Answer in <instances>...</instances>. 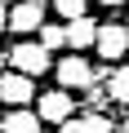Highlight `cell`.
Instances as JSON below:
<instances>
[{
  "instance_id": "5bb4252c",
  "label": "cell",
  "mask_w": 129,
  "mask_h": 133,
  "mask_svg": "<svg viewBox=\"0 0 129 133\" xmlns=\"http://www.w3.org/2000/svg\"><path fill=\"white\" fill-rule=\"evenodd\" d=\"M98 5H107V9H120V5H125V0H98Z\"/></svg>"
},
{
  "instance_id": "52a82bcc",
  "label": "cell",
  "mask_w": 129,
  "mask_h": 133,
  "mask_svg": "<svg viewBox=\"0 0 129 133\" xmlns=\"http://www.w3.org/2000/svg\"><path fill=\"white\" fill-rule=\"evenodd\" d=\"M40 129H45V120L31 107H9L0 115V133H40Z\"/></svg>"
},
{
  "instance_id": "7a4b0ae2",
  "label": "cell",
  "mask_w": 129,
  "mask_h": 133,
  "mask_svg": "<svg viewBox=\"0 0 129 133\" xmlns=\"http://www.w3.org/2000/svg\"><path fill=\"white\" fill-rule=\"evenodd\" d=\"M9 71L45 76V71H53V58H49V49H45L40 40H22V44H14V49H9Z\"/></svg>"
},
{
  "instance_id": "5b68a950",
  "label": "cell",
  "mask_w": 129,
  "mask_h": 133,
  "mask_svg": "<svg viewBox=\"0 0 129 133\" xmlns=\"http://www.w3.org/2000/svg\"><path fill=\"white\" fill-rule=\"evenodd\" d=\"M0 102H5V107H31L36 102V76L5 71V76H0Z\"/></svg>"
},
{
  "instance_id": "9c48e42d",
  "label": "cell",
  "mask_w": 129,
  "mask_h": 133,
  "mask_svg": "<svg viewBox=\"0 0 129 133\" xmlns=\"http://www.w3.org/2000/svg\"><path fill=\"white\" fill-rule=\"evenodd\" d=\"M62 133H116V124L98 111H85V115H71L67 124H62Z\"/></svg>"
},
{
  "instance_id": "2e32d148",
  "label": "cell",
  "mask_w": 129,
  "mask_h": 133,
  "mask_svg": "<svg viewBox=\"0 0 129 133\" xmlns=\"http://www.w3.org/2000/svg\"><path fill=\"white\" fill-rule=\"evenodd\" d=\"M27 5H45V0H27Z\"/></svg>"
},
{
  "instance_id": "7c38bea8",
  "label": "cell",
  "mask_w": 129,
  "mask_h": 133,
  "mask_svg": "<svg viewBox=\"0 0 129 133\" xmlns=\"http://www.w3.org/2000/svg\"><path fill=\"white\" fill-rule=\"evenodd\" d=\"M53 14L58 18H80V14H89V0H53Z\"/></svg>"
},
{
  "instance_id": "4fadbf2b",
  "label": "cell",
  "mask_w": 129,
  "mask_h": 133,
  "mask_svg": "<svg viewBox=\"0 0 129 133\" xmlns=\"http://www.w3.org/2000/svg\"><path fill=\"white\" fill-rule=\"evenodd\" d=\"M0 31H9V5L0 0Z\"/></svg>"
},
{
  "instance_id": "3957f363",
  "label": "cell",
  "mask_w": 129,
  "mask_h": 133,
  "mask_svg": "<svg viewBox=\"0 0 129 133\" xmlns=\"http://www.w3.org/2000/svg\"><path fill=\"white\" fill-rule=\"evenodd\" d=\"M36 115L45 120V124H67L71 115H76V98H71V89H49V93H40L36 98Z\"/></svg>"
},
{
  "instance_id": "30bf717a",
  "label": "cell",
  "mask_w": 129,
  "mask_h": 133,
  "mask_svg": "<svg viewBox=\"0 0 129 133\" xmlns=\"http://www.w3.org/2000/svg\"><path fill=\"white\" fill-rule=\"evenodd\" d=\"M107 98L120 102V107H129V62H120L116 71L107 76Z\"/></svg>"
},
{
  "instance_id": "277c9868",
  "label": "cell",
  "mask_w": 129,
  "mask_h": 133,
  "mask_svg": "<svg viewBox=\"0 0 129 133\" xmlns=\"http://www.w3.org/2000/svg\"><path fill=\"white\" fill-rule=\"evenodd\" d=\"M94 53H98L102 62H120V58L129 53V31H125V22H98Z\"/></svg>"
},
{
  "instance_id": "8992f818",
  "label": "cell",
  "mask_w": 129,
  "mask_h": 133,
  "mask_svg": "<svg viewBox=\"0 0 129 133\" xmlns=\"http://www.w3.org/2000/svg\"><path fill=\"white\" fill-rule=\"evenodd\" d=\"M40 22H45V5H27V0L9 5V31L14 36H36Z\"/></svg>"
},
{
  "instance_id": "9a60e30c",
  "label": "cell",
  "mask_w": 129,
  "mask_h": 133,
  "mask_svg": "<svg viewBox=\"0 0 129 133\" xmlns=\"http://www.w3.org/2000/svg\"><path fill=\"white\" fill-rule=\"evenodd\" d=\"M0 62H9V53H0ZM0 76H5V71H0Z\"/></svg>"
},
{
  "instance_id": "6da1fadb",
  "label": "cell",
  "mask_w": 129,
  "mask_h": 133,
  "mask_svg": "<svg viewBox=\"0 0 129 133\" xmlns=\"http://www.w3.org/2000/svg\"><path fill=\"white\" fill-rule=\"evenodd\" d=\"M53 76H58V84H62V89H71V93H76V89H85V93H89V89H98V80H107L98 66H94L85 53H76V49H71L67 58H58V62H53Z\"/></svg>"
},
{
  "instance_id": "8fae6325",
  "label": "cell",
  "mask_w": 129,
  "mask_h": 133,
  "mask_svg": "<svg viewBox=\"0 0 129 133\" xmlns=\"http://www.w3.org/2000/svg\"><path fill=\"white\" fill-rule=\"evenodd\" d=\"M40 44L53 53V49H62L67 44V27H58V22H40Z\"/></svg>"
},
{
  "instance_id": "ba28073f",
  "label": "cell",
  "mask_w": 129,
  "mask_h": 133,
  "mask_svg": "<svg viewBox=\"0 0 129 133\" xmlns=\"http://www.w3.org/2000/svg\"><path fill=\"white\" fill-rule=\"evenodd\" d=\"M94 40H98V22H94L89 14H80V18H71V22H67V44H71L76 53H89V49H94Z\"/></svg>"
},
{
  "instance_id": "e0dca14e",
  "label": "cell",
  "mask_w": 129,
  "mask_h": 133,
  "mask_svg": "<svg viewBox=\"0 0 129 133\" xmlns=\"http://www.w3.org/2000/svg\"><path fill=\"white\" fill-rule=\"evenodd\" d=\"M125 31H129V18H125Z\"/></svg>"
}]
</instances>
